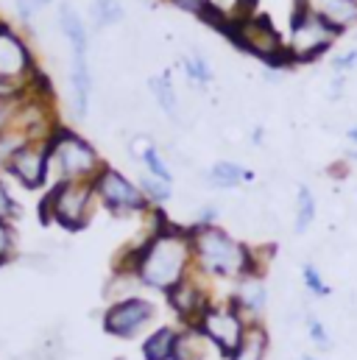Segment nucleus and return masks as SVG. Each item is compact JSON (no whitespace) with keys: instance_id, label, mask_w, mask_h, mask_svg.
<instances>
[{"instance_id":"1","label":"nucleus","mask_w":357,"mask_h":360,"mask_svg":"<svg viewBox=\"0 0 357 360\" xmlns=\"http://www.w3.org/2000/svg\"><path fill=\"white\" fill-rule=\"evenodd\" d=\"M154 221L157 226H151L145 240L134 246L123 263H115V271H131L143 288L168 293L193 271V240L190 229L174 226L162 212H154Z\"/></svg>"},{"instance_id":"2","label":"nucleus","mask_w":357,"mask_h":360,"mask_svg":"<svg viewBox=\"0 0 357 360\" xmlns=\"http://www.w3.org/2000/svg\"><path fill=\"white\" fill-rule=\"evenodd\" d=\"M193 269L207 279H240L254 274L252 249L235 240L221 226H193Z\"/></svg>"},{"instance_id":"3","label":"nucleus","mask_w":357,"mask_h":360,"mask_svg":"<svg viewBox=\"0 0 357 360\" xmlns=\"http://www.w3.org/2000/svg\"><path fill=\"white\" fill-rule=\"evenodd\" d=\"M100 154L92 148L82 134H76L67 126H59L48 143V184L62 181H95L103 171Z\"/></svg>"},{"instance_id":"4","label":"nucleus","mask_w":357,"mask_h":360,"mask_svg":"<svg viewBox=\"0 0 357 360\" xmlns=\"http://www.w3.org/2000/svg\"><path fill=\"white\" fill-rule=\"evenodd\" d=\"M95 204L98 193L92 181H62L53 184L42 198V221L56 224L67 232H82L95 215Z\"/></svg>"},{"instance_id":"5","label":"nucleus","mask_w":357,"mask_h":360,"mask_svg":"<svg viewBox=\"0 0 357 360\" xmlns=\"http://www.w3.org/2000/svg\"><path fill=\"white\" fill-rule=\"evenodd\" d=\"M338 34L341 31L332 28L313 6H307V0H299L290 20V42H287L290 62H313L338 39Z\"/></svg>"},{"instance_id":"6","label":"nucleus","mask_w":357,"mask_h":360,"mask_svg":"<svg viewBox=\"0 0 357 360\" xmlns=\"http://www.w3.org/2000/svg\"><path fill=\"white\" fill-rule=\"evenodd\" d=\"M254 321H249L229 299L226 302H212V307L198 319L195 330L209 341V347H215L223 358H229L249 335V327Z\"/></svg>"},{"instance_id":"7","label":"nucleus","mask_w":357,"mask_h":360,"mask_svg":"<svg viewBox=\"0 0 357 360\" xmlns=\"http://www.w3.org/2000/svg\"><path fill=\"white\" fill-rule=\"evenodd\" d=\"M226 34H229L232 42H238L243 51L260 56L263 62L273 65V68L290 65L287 45H285L282 37L276 34V28H273L268 20H263V17H254V14H252V17H238V20L229 25Z\"/></svg>"},{"instance_id":"8","label":"nucleus","mask_w":357,"mask_h":360,"mask_svg":"<svg viewBox=\"0 0 357 360\" xmlns=\"http://www.w3.org/2000/svg\"><path fill=\"white\" fill-rule=\"evenodd\" d=\"M154 319H157V304L137 293L129 299L109 302V307L100 316V327L106 335H112L117 341H131V338L143 335V330H148Z\"/></svg>"},{"instance_id":"9","label":"nucleus","mask_w":357,"mask_h":360,"mask_svg":"<svg viewBox=\"0 0 357 360\" xmlns=\"http://www.w3.org/2000/svg\"><path fill=\"white\" fill-rule=\"evenodd\" d=\"M92 184H95L98 201L112 215H148L151 212V201L145 198V193L140 190V184H134L129 176H123L112 165H106L95 176Z\"/></svg>"},{"instance_id":"10","label":"nucleus","mask_w":357,"mask_h":360,"mask_svg":"<svg viewBox=\"0 0 357 360\" xmlns=\"http://www.w3.org/2000/svg\"><path fill=\"white\" fill-rule=\"evenodd\" d=\"M174 316L181 321V327H195L198 319L212 307V290H209V279L201 276L198 271L193 269L178 285H174L168 293H165Z\"/></svg>"},{"instance_id":"11","label":"nucleus","mask_w":357,"mask_h":360,"mask_svg":"<svg viewBox=\"0 0 357 360\" xmlns=\"http://www.w3.org/2000/svg\"><path fill=\"white\" fill-rule=\"evenodd\" d=\"M34 73H37V65L25 39L11 25L0 22V79L25 90Z\"/></svg>"},{"instance_id":"12","label":"nucleus","mask_w":357,"mask_h":360,"mask_svg":"<svg viewBox=\"0 0 357 360\" xmlns=\"http://www.w3.org/2000/svg\"><path fill=\"white\" fill-rule=\"evenodd\" d=\"M51 143V140H48ZM48 143H25L8 162L6 174H11L25 190H39L48 184Z\"/></svg>"},{"instance_id":"13","label":"nucleus","mask_w":357,"mask_h":360,"mask_svg":"<svg viewBox=\"0 0 357 360\" xmlns=\"http://www.w3.org/2000/svg\"><path fill=\"white\" fill-rule=\"evenodd\" d=\"M229 302H232L249 321H257L268 304L266 279H263L260 274H246V276H240V279L235 282V290H232Z\"/></svg>"},{"instance_id":"14","label":"nucleus","mask_w":357,"mask_h":360,"mask_svg":"<svg viewBox=\"0 0 357 360\" xmlns=\"http://www.w3.org/2000/svg\"><path fill=\"white\" fill-rule=\"evenodd\" d=\"M176 338H178V327H174V324H160V327H154L143 338L140 355H143V360H171L174 358Z\"/></svg>"},{"instance_id":"15","label":"nucleus","mask_w":357,"mask_h":360,"mask_svg":"<svg viewBox=\"0 0 357 360\" xmlns=\"http://www.w3.org/2000/svg\"><path fill=\"white\" fill-rule=\"evenodd\" d=\"M59 28H62L65 39L70 42V53L73 56H87V48H89L87 28H84L79 11L70 3H62L59 6Z\"/></svg>"},{"instance_id":"16","label":"nucleus","mask_w":357,"mask_h":360,"mask_svg":"<svg viewBox=\"0 0 357 360\" xmlns=\"http://www.w3.org/2000/svg\"><path fill=\"white\" fill-rule=\"evenodd\" d=\"M268 347H271V338H268L266 324H263V321H254V324L249 327L246 341H243L226 360H266Z\"/></svg>"},{"instance_id":"17","label":"nucleus","mask_w":357,"mask_h":360,"mask_svg":"<svg viewBox=\"0 0 357 360\" xmlns=\"http://www.w3.org/2000/svg\"><path fill=\"white\" fill-rule=\"evenodd\" d=\"M316 11L338 31L357 22V0H318Z\"/></svg>"},{"instance_id":"18","label":"nucleus","mask_w":357,"mask_h":360,"mask_svg":"<svg viewBox=\"0 0 357 360\" xmlns=\"http://www.w3.org/2000/svg\"><path fill=\"white\" fill-rule=\"evenodd\" d=\"M207 352H209V341L195 327H181L171 360H207Z\"/></svg>"},{"instance_id":"19","label":"nucleus","mask_w":357,"mask_h":360,"mask_svg":"<svg viewBox=\"0 0 357 360\" xmlns=\"http://www.w3.org/2000/svg\"><path fill=\"white\" fill-rule=\"evenodd\" d=\"M207 181L218 190H229V187H238L243 181H252V171H246L240 162H215L209 171H207Z\"/></svg>"},{"instance_id":"20","label":"nucleus","mask_w":357,"mask_h":360,"mask_svg":"<svg viewBox=\"0 0 357 360\" xmlns=\"http://www.w3.org/2000/svg\"><path fill=\"white\" fill-rule=\"evenodd\" d=\"M148 87H151V92H154L160 109H162L171 120H178V98H176V87H174L171 76H168V73L154 76V79L148 82Z\"/></svg>"},{"instance_id":"21","label":"nucleus","mask_w":357,"mask_h":360,"mask_svg":"<svg viewBox=\"0 0 357 360\" xmlns=\"http://www.w3.org/2000/svg\"><path fill=\"white\" fill-rule=\"evenodd\" d=\"M316 221V195L310 187H299V195H296V221H293V232L301 235L310 229V224Z\"/></svg>"},{"instance_id":"22","label":"nucleus","mask_w":357,"mask_h":360,"mask_svg":"<svg viewBox=\"0 0 357 360\" xmlns=\"http://www.w3.org/2000/svg\"><path fill=\"white\" fill-rule=\"evenodd\" d=\"M140 162L145 165V174H151V176H157V179H162V181H174L171 165L165 162L162 151H160L154 143L145 140V146H143V151H140Z\"/></svg>"},{"instance_id":"23","label":"nucleus","mask_w":357,"mask_h":360,"mask_svg":"<svg viewBox=\"0 0 357 360\" xmlns=\"http://www.w3.org/2000/svg\"><path fill=\"white\" fill-rule=\"evenodd\" d=\"M123 20V3L120 0H95L92 3V22L98 28L115 25Z\"/></svg>"},{"instance_id":"24","label":"nucleus","mask_w":357,"mask_h":360,"mask_svg":"<svg viewBox=\"0 0 357 360\" xmlns=\"http://www.w3.org/2000/svg\"><path fill=\"white\" fill-rule=\"evenodd\" d=\"M140 190L145 193V198H148L151 204H165V201L174 195L171 181L157 179V176H151V174H143V176H140Z\"/></svg>"},{"instance_id":"25","label":"nucleus","mask_w":357,"mask_h":360,"mask_svg":"<svg viewBox=\"0 0 357 360\" xmlns=\"http://www.w3.org/2000/svg\"><path fill=\"white\" fill-rule=\"evenodd\" d=\"M184 73L195 84H209L212 82V68L201 53H187L184 56Z\"/></svg>"},{"instance_id":"26","label":"nucleus","mask_w":357,"mask_h":360,"mask_svg":"<svg viewBox=\"0 0 357 360\" xmlns=\"http://www.w3.org/2000/svg\"><path fill=\"white\" fill-rule=\"evenodd\" d=\"M301 282H304V288H307L313 296H318V299H324V296L332 293V288L324 282L321 271L316 269L313 263H304V266H301Z\"/></svg>"},{"instance_id":"27","label":"nucleus","mask_w":357,"mask_h":360,"mask_svg":"<svg viewBox=\"0 0 357 360\" xmlns=\"http://www.w3.org/2000/svg\"><path fill=\"white\" fill-rule=\"evenodd\" d=\"M304 327H307V335H310V341H313L318 349H332V338H330V333H327V327H324V321H321L318 316L307 313V321H304Z\"/></svg>"},{"instance_id":"28","label":"nucleus","mask_w":357,"mask_h":360,"mask_svg":"<svg viewBox=\"0 0 357 360\" xmlns=\"http://www.w3.org/2000/svg\"><path fill=\"white\" fill-rule=\"evenodd\" d=\"M22 98H25V92H22V95H14V98L0 101V134H3V131H8V129L14 126L17 112H20V106H22Z\"/></svg>"},{"instance_id":"29","label":"nucleus","mask_w":357,"mask_h":360,"mask_svg":"<svg viewBox=\"0 0 357 360\" xmlns=\"http://www.w3.org/2000/svg\"><path fill=\"white\" fill-rule=\"evenodd\" d=\"M17 215H20V204L11 195V190L6 187V181H0V221L3 224H11Z\"/></svg>"},{"instance_id":"30","label":"nucleus","mask_w":357,"mask_h":360,"mask_svg":"<svg viewBox=\"0 0 357 360\" xmlns=\"http://www.w3.org/2000/svg\"><path fill=\"white\" fill-rule=\"evenodd\" d=\"M14 255V235H11V226L0 221V269L11 260Z\"/></svg>"},{"instance_id":"31","label":"nucleus","mask_w":357,"mask_h":360,"mask_svg":"<svg viewBox=\"0 0 357 360\" xmlns=\"http://www.w3.org/2000/svg\"><path fill=\"white\" fill-rule=\"evenodd\" d=\"M51 0H17V11H20V17L22 20H31L39 8H45Z\"/></svg>"},{"instance_id":"32","label":"nucleus","mask_w":357,"mask_h":360,"mask_svg":"<svg viewBox=\"0 0 357 360\" xmlns=\"http://www.w3.org/2000/svg\"><path fill=\"white\" fill-rule=\"evenodd\" d=\"M332 68H335L338 73H344V70H352V68H357V48H355V51H349V53H344V56H338V59L332 62Z\"/></svg>"},{"instance_id":"33","label":"nucleus","mask_w":357,"mask_h":360,"mask_svg":"<svg viewBox=\"0 0 357 360\" xmlns=\"http://www.w3.org/2000/svg\"><path fill=\"white\" fill-rule=\"evenodd\" d=\"M215 221H218V210L215 207H204L198 221H195V226H215Z\"/></svg>"},{"instance_id":"34","label":"nucleus","mask_w":357,"mask_h":360,"mask_svg":"<svg viewBox=\"0 0 357 360\" xmlns=\"http://www.w3.org/2000/svg\"><path fill=\"white\" fill-rule=\"evenodd\" d=\"M22 87H14V84H8V82H3L0 79V101H6V98H14V95H22Z\"/></svg>"},{"instance_id":"35","label":"nucleus","mask_w":357,"mask_h":360,"mask_svg":"<svg viewBox=\"0 0 357 360\" xmlns=\"http://www.w3.org/2000/svg\"><path fill=\"white\" fill-rule=\"evenodd\" d=\"M346 137H349V140H352V143H355V148H357V126H352V129H349V131H346Z\"/></svg>"},{"instance_id":"36","label":"nucleus","mask_w":357,"mask_h":360,"mask_svg":"<svg viewBox=\"0 0 357 360\" xmlns=\"http://www.w3.org/2000/svg\"><path fill=\"white\" fill-rule=\"evenodd\" d=\"M299 360H318V358H316V355H301Z\"/></svg>"},{"instance_id":"37","label":"nucleus","mask_w":357,"mask_h":360,"mask_svg":"<svg viewBox=\"0 0 357 360\" xmlns=\"http://www.w3.org/2000/svg\"><path fill=\"white\" fill-rule=\"evenodd\" d=\"M349 157H352V160H357V148H355V151H352V154H349Z\"/></svg>"},{"instance_id":"38","label":"nucleus","mask_w":357,"mask_h":360,"mask_svg":"<svg viewBox=\"0 0 357 360\" xmlns=\"http://www.w3.org/2000/svg\"><path fill=\"white\" fill-rule=\"evenodd\" d=\"M0 171H3V168H0Z\"/></svg>"}]
</instances>
